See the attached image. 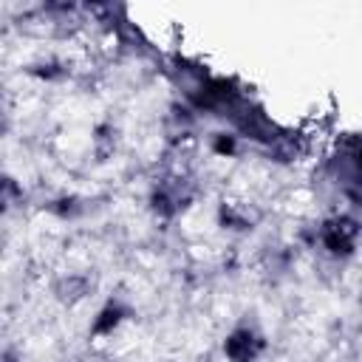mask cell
I'll return each instance as SVG.
<instances>
[{"label":"cell","instance_id":"obj_1","mask_svg":"<svg viewBox=\"0 0 362 362\" xmlns=\"http://www.w3.org/2000/svg\"><path fill=\"white\" fill-rule=\"evenodd\" d=\"M260 351H263V339L246 325L235 328L223 342V354L229 362H255Z\"/></svg>","mask_w":362,"mask_h":362}]
</instances>
